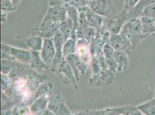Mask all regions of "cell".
<instances>
[{
    "label": "cell",
    "instance_id": "obj_1",
    "mask_svg": "<svg viewBox=\"0 0 155 115\" xmlns=\"http://www.w3.org/2000/svg\"><path fill=\"white\" fill-rule=\"evenodd\" d=\"M142 30L141 20H132L123 26L120 33L129 39L134 50L140 39L143 38L142 35Z\"/></svg>",
    "mask_w": 155,
    "mask_h": 115
},
{
    "label": "cell",
    "instance_id": "obj_2",
    "mask_svg": "<svg viewBox=\"0 0 155 115\" xmlns=\"http://www.w3.org/2000/svg\"><path fill=\"white\" fill-rule=\"evenodd\" d=\"M56 74L58 75L63 83L68 85H72L74 89H78L79 86L75 74L65 58L58 64Z\"/></svg>",
    "mask_w": 155,
    "mask_h": 115
},
{
    "label": "cell",
    "instance_id": "obj_3",
    "mask_svg": "<svg viewBox=\"0 0 155 115\" xmlns=\"http://www.w3.org/2000/svg\"><path fill=\"white\" fill-rule=\"evenodd\" d=\"M67 39H68L66 38L64 34L59 30L53 38L56 48V54L51 66V69L52 72L55 73L56 74L57 73V69L58 64L64 58L63 54V47Z\"/></svg>",
    "mask_w": 155,
    "mask_h": 115
},
{
    "label": "cell",
    "instance_id": "obj_4",
    "mask_svg": "<svg viewBox=\"0 0 155 115\" xmlns=\"http://www.w3.org/2000/svg\"><path fill=\"white\" fill-rule=\"evenodd\" d=\"M59 30V24L42 20L32 32V34L44 39H53Z\"/></svg>",
    "mask_w": 155,
    "mask_h": 115
},
{
    "label": "cell",
    "instance_id": "obj_5",
    "mask_svg": "<svg viewBox=\"0 0 155 115\" xmlns=\"http://www.w3.org/2000/svg\"><path fill=\"white\" fill-rule=\"evenodd\" d=\"M1 50L8 52L13 58L22 64H30L31 59V51L1 43Z\"/></svg>",
    "mask_w": 155,
    "mask_h": 115
},
{
    "label": "cell",
    "instance_id": "obj_6",
    "mask_svg": "<svg viewBox=\"0 0 155 115\" xmlns=\"http://www.w3.org/2000/svg\"><path fill=\"white\" fill-rule=\"evenodd\" d=\"M110 43L115 51L124 52L127 54L134 50L129 39L120 33L111 35Z\"/></svg>",
    "mask_w": 155,
    "mask_h": 115
},
{
    "label": "cell",
    "instance_id": "obj_7",
    "mask_svg": "<svg viewBox=\"0 0 155 115\" xmlns=\"http://www.w3.org/2000/svg\"><path fill=\"white\" fill-rule=\"evenodd\" d=\"M114 80V74L108 69H101L98 74L96 76H91L89 79L88 84L89 86L101 87L103 85L108 86L113 83Z\"/></svg>",
    "mask_w": 155,
    "mask_h": 115
},
{
    "label": "cell",
    "instance_id": "obj_8",
    "mask_svg": "<svg viewBox=\"0 0 155 115\" xmlns=\"http://www.w3.org/2000/svg\"><path fill=\"white\" fill-rule=\"evenodd\" d=\"M68 14L65 7H49L43 20L60 24L67 19Z\"/></svg>",
    "mask_w": 155,
    "mask_h": 115
},
{
    "label": "cell",
    "instance_id": "obj_9",
    "mask_svg": "<svg viewBox=\"0 0 155 115\" xmlns=\"http://www.w3.org/2000/svg\"><path fill=\"white\" fill-rule=\"evenodd\" d=\"M56 54V48L53 39H44V44L41 51V57L44 62L51 67Z\"/></svg>",
    "mask_w": 155,
    "mask_h": 115
},
{
    "label": "cell",
    "instance_id": "obj_10",
    "mask_svg": "<svg viewBox=\"0 0 155 115\" xmlns=\"http://www.w3.org/2000/svg\"><path fill=\"white\" fill-rule=\"evenodd\" d=\"M89 7L94 13L103 17H108L111 12L110 0H96L89 2Z\"/></svg>",
    "mask_w": 155,
    "mask_h": 115
},
{
    "label": "cell",
    "instance_id": "obj_11",
    "mask_svg": "<svg viewBox=\"0 0 155 115\" xmlns=\"http://www.w3.org/2000/svg\"><path fill=\"white\" fill-rule=\"evenodd\" d=\"M75 54L86 63L91 64L92 59L90 43L84 39L77 40Z\"/></svg>",
    "mask_w": 155,
    "mask_h": 115
},
{
    "label": "cell",
    "instance_id": "obj_12",
    "mask_svg": "<svg viewBox=\"0 0 155 115\" xmlns=\"http://www.w3.org/2000/svg\"><path fill=\"white\" fill-rule=\"evenodd\" d=\"M83 11L85 13L89 26L97 30L103 26L104 17L92 11L89 6L85 8Z\"/></svg>",
    "mask_w": 155,
    "mask_h": 115
},
{
    "label": "cell",
    "instance_id": "obj_13",
    "mask_svg": "<svg viewBox=\"0 0 155 115\" xmlns=\"http://www.w3.org/2000/svg\"><path fill=\"white\" fill-rule=\"evenodd\" d=\"M126 19L125 16L119 15L115 18L109 20L107 23L106 27L110 32L111 35H115L120 33L123 27L124 20Z\"/></svg>",
    "mask_w": 155,
    "mask_h": 115
},
{
    "label": "cell",
    "instance_id": "obj_14",
    "mask_svg": "<svg viewBox=\"0 0 155 115\" xmlns=\"http://www.w3.org/2000/svg\"><path fill=\"white\" fill-rule=\"evenodd\" d=\"M29 64L31 69L39 72L49 68L42 59L41 52L38 51H31V59Z\"/></svg>",
    "mask_w": 155,
    "mask_h": 115
},
{
    "label": "cell",
    "instance_id": "obj_15",
    "mask_svg": "<svg viewBox=\"0 0 155 115\" xmlns=\"http://www.w3.org/2000/svg\"><path fill=\"white\" fill-rule=\"evenodd\" d=\"M26 43L27 47L31 51L41 52L43 47L44 39L32 34L27 38Z\"/></svg>",
    "mask_w": 155,
    "mask_h": 115
},
{
    "label": "cell",
    "instance_id": "obj_16",
    "mask_svg": "<svg viewBox=\"0 0 155 115\" xmlns=\"http://www.w3.org/2000/svg\"><path fill=\"white\" fill-rule=\"evenodd\" d=\"M127 55V54L124 52L116 51L115 52L113 58L117 64V71H123L128 68L129 61Z\"/></svg>",
    "mask_w": 155,
    "mask_h": 115
},
{
    "label": "cell",
    "instance_id": "obj_17",
    "mask_svg": "<svg viewBox=\"0 0 155 115\" xmlns=\"http://www.w3.org/2000/svg\"><path fill=\"white\" fill-rule=\"evenodd\" d=\"M68 17L71 20L73 23L74 28L75 31L78 32L79 26V11L75 7L68 4L66 5Z\"/></svg>",
    "mask_w": 155,
    "mask_h": 115
},
{
    "label": "cell",
    "instance_id": "obj_18",
    "mask_svg": "<svg viewBox=\"0 0 155 115\" xmlns=\"http://www.w3.org/2000/svg\"><path fill=\"white\" fill-rule=\"evenodd\" d=\"M142 24V35L145 37L149 33L155 32V20L149 17H143L141 20Z\"/></svg>",
    "mask_w": 155,
    "mask_h": 115
},
{
    "label": "cell",
    "instance_id": "obj_19",
    "mask_svg": "<svg viewBox=\"0 0 155 115\" xmlns=\"http://www.w3.org/2000/svg\"><path fill=\"white\" fill-rule=\"evenodd\" d=\"M77 40L70 38L65 42L63 47V57L65 58L70 55L75 54L77 51Z\"/></svg>",
    "mask_w": 155,
    "mask_h": 115
},
{
    "label": "cell",
    "instance_id": "obj_20",
    "mask_svg": "<svg viewBox=\"0 0 155 115\" xmlns=\"http://www.w3.org/2000/svg\"><path fill=\"white\" fill-rule=\"evenodd\" d=\"M19 64L18 61L1 60V72L4 75H9L11 73Z\"/></svg>",
    "mask_w": 155,
    "mask_h": 115
},
{
    "label": "cell",
    "instance_id": "obj_21",
    "mask_svg": "<svg viewBox=\"0 0 155 115\" xmlns=\"http://www.w3.org/2000/svg\"><path fill=\"white\" fill-rule=\"evenodd\" d=\"M137 109L145 115H155V99L138 107Z\"/></svg>",
    "mask_w": 155,
    "mask_h": 115
},
{
    "label": "cell",
    "instance_id": "obj_22",
    "mask_svg": "<svg viewBox=\"0 0 155 115\" xmlns=\"http://www.w3.org/2000/svg\"><path fill=\"white\" fill-rule=\"evenodd\" d=\"M52 89H53V85L52 83L46 82L41 83L34 93V98H39L45 95L46 93L51 92Z\"/></svg>",
    "mask_w": 155,
    "mask_h": 115
},
{
    "label": "cell",
    "instance_id": "obj_23",
    "mask_svg": "<svg viewBox=\"0 0 155 115\" xmlns=\"http://www.w3.org/2000/svg\"><path fill=\"white\" fill-rule=\"evenodd\" d=\"M75 54L73 55H70L67 57L65 58V60L67 61V62L71 66V69L73 71L75 78L77 79V81L78 82L79 81V77H80V73L77 69V67L75 64Z\"/></svg>",
    "mask_w": 155,
    "mask_h": 115
},
{
    "label": "cell",
    "instance_id": "obj_24",
    "mask_svg": "<svg viewBox=\"0 0 155 115\" xmlns=\"http://www.w3.org/2000/svg\"><path fill=\"white\" fill-rule=\"evenodd\" d=\"M75 62L77 67V69L81 75H84L86 73V71L88 68L89 64L86 63L84 61H82L81 58L78 57L76 54H75Z\"/></svg>",
    "mask_w": 155,
    "mask_h": 115
},
{
    "label": "cell",
    "instance_id": "obj_25",
    "mask_svg": "<svg viewBox=\"0 0 155 115\" xmlns=\"http://www.w3.org/2000/svg\"><path fill=\"white\" fill-rule=\"evenodd\" d=\"M103 52L104 56L105 57V60H107L113 58L115 50L111 46V45H110V43H105L103 47Z\"/></svg>",
    "mask_w": 155,
    "mask_h": 115
},
{
    "label": "cell",
    "instance_id": "obj_26",
    "mask_svg": "<svg viewBox=\"0 0 155 115\" xmlns=\"http://www.w3.org/2000/svg\"><path fill=\"white\" fill-rule=\"evenodd\" d=\"M89 1L88 0H70L69 4L75 7L78 11L84 9L88 7Z\"/></svg>",
    "mask_w": 155,
    "mask_h": 115
},
{
    "label": "cell",
    "instance_id": "obj_27",
    "mask_svg": "<svg viewBox=\"0 0 155 115\" xmlns=\"http://www.w3.org/2000/svg\"><path fill=\"white\" fill-rule=\"evenodd\" d=\"M1 11L7 12L8 13L16 11L13 7L11 0H1Z\"/></svg>",
    "mask_w": 155,
    "mask_h": 115
},
{
    "label": "cell",
    "instance_id": "obj_28",
    "mask_svg": "<svg viewBox=\"0 0 155 115\" xmlns=\"http://www.w3.org/2000/svg\"><path fill=\"white\" fill-rule=\"evenodd\" d=\"M70 2V0H48L50 7H66Z\"/></svg>",
    "mask_w": 155,
    "mask_h": 115
},
{
    "label": "cell",
    "instance_id": "obj_29",
    "mask_svg": "<svg viewBox=\"0 0 155 115\" xmlns=\"http://www.w3.org/2000/svg\"><path fill=\"white\" fill-rule=\"evenodd\" d=\"M106 63L107 64L108 70L115 74L116 71H117V64H116L114 58L106 60Z\"/></svg>",
    "mask_w": 155,
    "mask_h": 115
},
{
    "label": "cell",
    "instance_id": "obj_30",
    "mask_svg": "<svg viewBox=\"0 0 155 115\" xmlns=\"http://www.w3.org/2000/svg\"><path fill=\"white\" fill-rule=\"evenodd\" d=\"M144 15L146 17H154L155 16V7H149L144 12Z\"/></svg>",
    "mask_w": 155,
    "mask_h": 115
},
{
    "label": "cell",
    "instance_id": "obj_31",
    "mask_svg": "<svg viewBox=\"0 0 155 115\" xmlns=\"http://www.w3.org/2000/svg\"><path fill=\"white\" fill-rule=\"evenodd\" d=\"M9 13H8L7 12H4V11H1V23H5L7 21V16H8V14Z\"/></svg>",
    "mask_w": 155,
    "mask_h": 115
},
{
    "label": "cell",
    "instance_id": "obj_32",
    "mask_svg": "<svg viewBox=\"0 0 155 115\" xmlns=\"http://www.w3.org/2000/svg\"><path fill=\"white\" fill-rule=\"evenodd\" d=\"M12 3L13 4V7L16 9L17 7L19 5L20 2L21 1V0H11Z\"/></svg>",
    "mask_w": 155,
    "mask_h": 115
},
{
    "label": "cell",
    "instance_id": "obj_33",
    "mask_svg": "<svg viewBox=\"0 0 155 115\" xmlns=\"http://www.w3.org/2000/svg\"><path fill=\"white\" fill-rule=\"evenodd\" d=\"M25 115H35V114H34L33 113H31V112H27L25 113Z\"/></svg>",
    "mask_w": 155,
    "mask_h": 115
},
{
    "label": "cell",
    "instance_id": "obj_34",
    "mask_svg": "<svg viewBox=\"0 0 155 115\" xmlns=\"http://www.w3.org/2000/svg\"><path fill=\"white\" fill-rule=\"evenodd\" d=\"M152 36H153V37H154L155 38V32L152 33Z\"/></svg>",
    "mask_w": 155,
    "mask_h": 115
},
{
    "label": "cell",
    "instance_id": "obj_35",
    "mask_svg": "<svg viewBox=\"0 0 155 115\" xmlns=\"http://www.w3.org/2000/svg\"><path fill=\"white\" fill-rule=\"evenodd\" d=\"M89 2H91V1H96V0H88Z\"/></svg>",
    "mask_w": 155,
    "mask_h": 115
},
{
    "label": "cell",
    "instance_id": "obj_36",
    "mask_svg": "<svg viewBox=\"0 0 155 115\" xmlns=\"http://www.w3.org/2000/svg\"></svg>",
    "mask_w": 155,
    "mask_h": 115
},
{
    "label": "cell",
    "instance_id": "obj_37",
    "mask_svg": "<svg viewBox=\"0 0 155 115\" xmlns=\"http://www.w3.org/2000/svg\"></svg>",
    "mask_w": 155,
    "mask_h": 115
}]
</instances>
